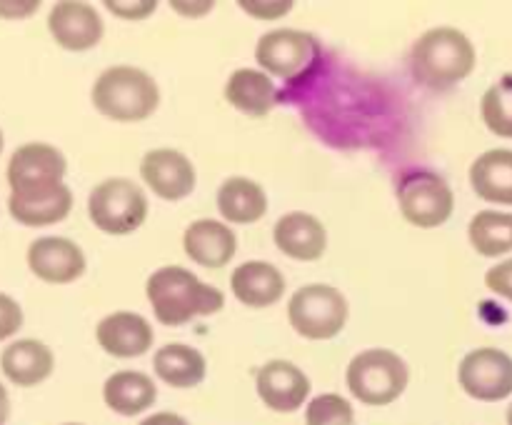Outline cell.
Masks as SVG:
<instances>
[{"label":"cell","mask_w":512,"mask_h":425,"mask_svg":"<svg viewBox=\"0 0 512 425\" xmlns=\"http://www.w3.org/2000/svg\"><path fill=\"white\" fill-rule=\"evenodd\" d=\"M145 295L160 325L178 328L225 308V293L183 265H163L145 280Z\"/></svg>","instance_id":"obj_1"},{"label":"cell","mask_w":512,"mask_h":425,"mask_svg":"<svg viewBox=\"0 0 512 425\" xmlns=\"http://www.w3.org/2000/svg\"><path fill=\"white\" fill-rule=\"evenodd\" d=\"M478 53L468 35L455 25H438L420 35L410 48V73L428 90H450L468 80Z\"/></svg>","instance_id":"obj_2"},{"label":"cell","mask_w":512,"mask_h":425,"mask_svg":"<svg viewBox=\"0 0 512 425\" xmlns=\"http://www.w3.org/2000/svg\"><path fill=\"white\" fill-rule=\"evenodd\" d=\"M160 85L138 65H110L90 88V103L115 123H143L160 108Z\"/></svg>","instance_id":"obj_3"},{"label":"cell","mask_w":512,"mask_h":425,"mask_svg":"<svg viewBox=\"0 0 512 425\" xmlns=\"http://www.w3.org/2000/svg\"><path fill=\"white\" fill-rule=\"evenodd\" d=\"M345 383L353 393L355 400L363 405H373V408H383V405L395 403L403 398L410 383V368L390 348H368L360 350L345 370Z\"/></svg>","instance_id":"obj_4"},{"label":"cell","mask_w":512,"mask_h":425,"mask_svg":"<svg viewBox=\"0 0 512 425\" xmlns=\"http://www.w3.org/2000/svg\"><path fill=\"white\" fill-rule=\"evenodd\" d=\"M350 303L335 285L308 283L288 300L290 328L305 340H333L345 330Z\"/></svg>","instance_id":"obj_5"},{"label":"cell","mask_w":512,"mask_h":425,"mask_svg":"<svg viewBox=\"0 0 512 425\" xmlns=\"http://www.w3.org/2000/svg\"><path fill=\"white\" fill-rule=\"evenodd\" d=\"M148 195L130 178H105L88 195L90 223L105 235H130L148 220Z\"/></svg>","instance_id":"obj_6"},{"label":"cell","mask_w":512,"mask_h":425,"mask_svg":"<svg viewBox=\"0 0 512 425\" xmlns=\"http://www.w3.org/2000/svg\"><path fill=\"white\" fill-rule=\"evenodd\" d=\"M398 205L410 225L433 230L448 223L453 215L455 193L435 170L410 168L398 180Z\"/></svg>","instance_id":"obj_7"},{"label":"cell","mask_w":512,"mask_h":425,"mask_svg":"<svg viewBox=\"0 0 512 425\" xmlns=\"http://www.w3.org/2000/svg\"><path fill=\"white\" fill-rule=\"evenodd\" d=\"M65 173H68V158L63 150L43 140H33L18 145L10 153L5 178H8L10 195H40L65 185Z\"/></svg>","instance_id":"obj_8"},{"label":"cell","mask_w":512,"mask_h":425,"mask_svg":"<svg viewBox=\"0 0 512 425\" xmlns=\"http://www.w3.org/2000/svg\"><path fill=\"white\" fill-rule=\"evenodd\" d=\"M318 53V40L305 30L295 28L268 30L255 43L258 68L270 78L280 80H295L303 73H310L313 65L318 63Z\"/></svg>","instance_id":"obj_9"},{"label":"cell","mask_w":512,"mask_h":425,"mask_svg":"<svg viewBox=\"0 0 512 425\" xmlns=\"http://www.w3.org/2000/svg\"><path fill=\"white\" fill-rule=\"evenodd\" d=\"M458 383L470 398L498 403L512 395V358L500 348H475L460 360Z\"/></svg>","instance_id":"obj_10"},{"label":"cell","mask_w":512,"mask_h":425,"mask_svg":"<svg viewBox=\"0 0 512 425\" xmlns=\"http://www.w3.org/2000/svg\"><path fill=\"white\" fill-rule=\"evenodd\" d=\"M140 180L160 200L178 203L193 195L198 173H195L193 160L183 150L153 148L140 158Z\"/></svg>","instance_id":"obj_11"},{"label":"cell","mask_w":512,"mask_h":425,"mask_svg":"<svg viewBox=\"0 0 512 425\" xmlns=\"http://www.w3.org/2000/svg\"><path fill=\"white\" fill-rule=\"evenodd\" d=\"M30 273L48 285H70L88 270V258L75 240L63 235H43L28 245L25 253Z\"/></svg>","instance_id":"obj_12"},{"label":"cell","mask_w":512,"mask_h":425,"mask_svg":"<svg viewBox=\"0 0 512 425\" xmlns=\"http://www.w3.org/2000/svg\"><path fill=\"white\" fill-rule=\"evenodd\" d=\"M48 33L68 53H88L103 40L105 23L98 8L80 0H60L48 13Z\"/></svg>","instance_id":"obj_13"},{"label":"cell","mask_w":512,"mask_h":425,"mask_svg":"<svg viewBox=\"0 0 512 425\" xmlns=\"http://www.w3.org/2000/svg\"><path fill=\"white\" fill-rule=\"evenodd\" d=\"M255 390L265 408H270L273 413H295L308 403L313 383L293 360L273 358L260 365L255 373Z\"/></svg>","instance_id":"obj_14"},{"label":"cell","mask_w":512,"mask_h":425,"mask_svg":"<svg viewBox=\"0 0 512 425\" xmlns=\"http://www.w3.org/2000/svg\"><path fill=\"white\" fill-rule=\"evenodd\" d=\"M95 340L110 358H140L150 353L155 343V330L145 315L133 310H115L95 325Z\"/></svg>","instance_id":"obj_15"},{"label":"cell","mask_w":512,"mask_h":425,"mask_svg":"<svg viewBox=\"0 0 512 425\" xmlns=\"http://www.w3.org/2000/svg\"><path fill=\"white\" fill-rule=\"evenodd\" d=\"M273 243L285 258L298 263L320 260L328 250V230L323 220L305 210H290L273 225Z\"/></svg>","instance_id":"obj_16"},{"label":"cell","mask_w":512,"mask_h":425,"mask_svg":"<svg viewBox=\"0 0 512 425\" xmlns=\"http://www.w3.org/2000/svg\"><path fill=\"white\" fill-rule=\"evenodd\" d=\"M183 253L200 268L220 270L238 253V233L225 220H193L183 233Z\"/></svg>","instance_id":"obj_17"},{"label":"cell","mask_w":512,"mask_h":425,"mask_svg":"<svg viewBox=\"0 0 512 425\" xmlns=\"http://www.w3.org/2000/svg\"><path fill=\"white\" fill-rule=\"evenodd\" d=\"M288 290L283 270L268 260H245L230 273V293L245 308H273Z\"/></svg>","instance_id":"obj_18"},{"label":"cell","mask_w":512,"mask_h":425,"mask_svg":"<svg viewBox=\"0 0 512 425\" xmlns=\"http://www.w3.org/2000/svg\"><path fill=\"white\" fill-rule=\"evenodd\" d=\"M0 370L18 388H35L55 370V353L38 338H18L0 353Z\"/></svg>","instance_id":"obj_19"},{"label":"cell","mask_w":512,"mask_h":425,"mask_svg":"<svg viewBox=\"0 0 512 425\" xmlns=\"http://www.w3.org/2000/svg\"><path fill=\"white\" fill-rule=\"evenodd\" d=\"M218 213L225 223L233 225H253L265 218L268 213V193L263 185L245 175H230L220 183L218 195Z\"/></svg>","instance_id":"obj_20"},{"label":"cell","mask_w":512,"mask_h":425,"mask_svg":"<svg viewBox=\"0 0 512 425\" xmlns=\"http://www.w3.org/2000/svg\"><path fill=\"white\" fill-rule=\"evenodd\" d=\"M103 400L113 413L135 418L158 403V383L143 370H118L103 383Z\"/></svg>","instance_id":"obj_21"},{"label":"cell","mask_w":512,"mask_h":425,"mask_svg":"<svg viewBox=\"0 0 512 425\" xmlns=\"http://www.w3.org/2000/svg\"><path fill=\"white\" fill-rule=\"evenodd\" d=\"M153 373L160 383L178 390L198 388L208 375V360L188 343L160 345L153 353Z\"/></svg>","instance_id":"obj_22"},{"label":"cell","mask_w":512,"mask_h":425,"mask_svg":"<svg viewBox=\"0 0 512 425\" xmlns=\"http://www.w3.org/2000/svg\"><path fill=\"white\" fill-rule=\"evenodd\" d=\"M225 100L250 118H263L278 103V85L260 68H238L225 83Z\"/></svg>","instance_id":"obj_23"},{"label":"cell","mask_w":512,"mask_h":425,"mask_svg":"<svg viewBox=\"0 0 512 425\" xmlns=\"http://www.w3.org/2000/svg\"><path fill=\"white\" fill-rule=\"evenodd\" d=\"M470 188L485 203L512 205V150L493 148L480 153L470 165Z\"/></svg>","instance_id":"obj_24"},{"label":"cell","mask_w":512,"mask_h":425,"mask_svg":"<svg viewBox=\"0 0 512 425\" xmlns=\"http://www.w3.org/2000/svg\"><path fill=\"white\" fill-rule=\"evenodd\" d=\"M73 190L68 185L40 195H8V213L25 228H48L63 223L73 210Z\"/></svg>","instance_id":"obj_25"},{"label":"cell","mask_w":512,"mask_h":425,"mask_svg":"<svg viewBox=\"0 0 512 425\" xmlns=\"http://www.w3.org/2000/svg\"><path fill=\"white\" fill-rule=\"evenodd\" d=\"M468 240L483 258H498L512 250V213L480 210L468 225Z\"/></svg>","instance_id":"obj_26"},{"label":"cell","mask_w":512,"mask_h":425,"mask_svg":"<svg viewBox=\"0 0 512 425\" xmlns=\"http://www.w3.org/2000/svg\"><path fill=\"white\" fill-rule=\"evenodd\" d=\"M485 128L498 138H512V75L495 80L480 100Z\"/></svg>","instance_id":"obj_27"},{"label":"cell","mask_w":512,"mask_h":425,"mask_svg":"<svg viewBox=\"0 0 512 425\" xmlns=\"http://www.w3.org/2000/svg\"><path fill=\"white\" fill-rule=\"evenodd\" d=\"M305 425H355V408L345 395L320 393L305 408Z\"/></svg>","instance_id":"obj_28"},{"label":"cell","mask_w":512,"mask_h":425,"mask_svg":"<svg viewBox=\"0 0 512 425\" xmlns=\"http://www.w3.org/2000/svg\"><path fill=\"white\" fill-rule=\"evenodd\" d=\"M23 323H25V315L18 300H15L13 295L0 290V343L13 338L15 333H20Z\"/></svg>","instance_id":"obj_29"},{"label":"cell","mask_w":512,"mask_h":425,"mask_svg":"<svg viewBox=\"0 0 512 425\" xmlns=\"http://www.w3.org/2000/svg\"><path fill=\"white\" fill-rule=\"evenodd\" d=\"M238 5L240 10H245V13L250 15V18L258 20L285 18V15L295 8L293 0H270V3H265V0H240Z\"/></svg>","instance_id":"obj_30"},{"label":"cell","mask_w":512,"mask_h":425,"mask_svg":"<svg viewBox=\"0 0 512 425\" xmlns=\"http://www.w3.org/2000/svg\"><path fill=\"white\" fill-rule=\"evenodd\" d=\"M105 8L115 15V18L123 20H148L150 15L158 10V3L155 0H105Z\"/></svg>","instance_id":"obj_31"},{"label":"cell","mask_w":512,"mask_h":425,"mask_svg":"<svg viewBox=\"0 0 512 425\" xmlns=\"http://www.w3.org/2000/svg\"><path fill=\"white\" fill-rule=\"evenodd\" d=\"M485 285H488V290H493L495 295H500V298L512 300V258L493 265V268L485 273Z\"/></svg>","instance_id":"obj_32"},{"label":"cell","mask_w":512,"mask_h":425,"mask_svg":"<svg viewBox=\"0 0 512 425\" xmlns=\"http://www.w3.org/2000/svg\"><path fill=\"white\" fill-rule=\"evenodd\" d=\"M40 10V3L38 0H20V3H13V0H0V18L5 20H23V18H30V15H35Z\"/></svg>","instance_id":"obj_33"},{"label":"cell","mask_w":512,"mask_h":425,"mask_svg":"<svg viewBox=\"0 0 512 425\" xmlns=\"http://www.w3.org/2000/svg\"><path fill=\"white\" fill-rule=\"evenodd\" d=\"M170 8L178 15H185V18H205L215 8V3H210V0H205V3H185V0H178V3H170Z\"/></svg>","instance_id":"obj_34"},{"label":"cell","mask_w":512,"mask_h":425,"mask_svg":"<svg viewBox=\"0 0 512 425\" xmlns=\"http://www.w3.org/2000/svg\"><path fill=\"white\" fill-rule=\"evenodd\" d=\"M138 425H190V423H188V418L173 413V410H160V413L145 415Z\"/></svg>","instance_id":"obj_35"},{"label":"cell","mask_w":512,"mask_h":425,"mask_svg":"<svg viewBox=\"0 0 512 425\" xmlns=\"http://www.w3.org/2000/svg\"><path fill=\"white\" fill-rule=\"evenodd\" d=\"M8 418H10V395H8V388L0 383V425L8 423Z\"/></svg>","instance_id":"obj_36"},{"label":"cell","mask_w":512,"mask_h":425,"mask_svg":"<svg viewBox=\"0 0 512 425\" xmlns=\"http://www.w3.org/2000/svg\"><path fill=\"white\" fill-rule=\"evenodd\" d=\"M505 420H508V425H512V403L508 405V413H505Z\"/></svg>","instance_id":"obj_37"},{"label":"cell","mask_w":512,"mask_h":425,"mask_svg":"<svg viewBox=\"0 0 512 425\" xmlns=\"http://www.w3.org/2000/svg\"><path fill=\"white\" fill-rule=\"evenodd\" d=\"M5 148V135H3V128H0V153H3Z\"/></svg>","instance_id":"obj_38"},{"label":"cell","mask_w":512,"mask_h":425,"mask_svg":"<svg viewBox=\"0 0 512 425\" xmlns=\"http://www.w3.org/2000/svg\"><path fill=\"white\" fill-rule=\"evenodd\" d=\"M63 425H85V423H63Z\"/></svg>","instance_id":"obj_39"}]
</instances>
